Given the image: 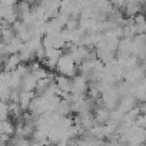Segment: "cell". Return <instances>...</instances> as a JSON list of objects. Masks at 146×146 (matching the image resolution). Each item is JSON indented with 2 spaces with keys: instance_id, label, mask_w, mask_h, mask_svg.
Here are the masks:
<instances>
[{
  "instance_id": "6da1fadb",
  "label": "cell",
  "mask_w": 146,
  "mask_h": 146,
  "mask_svg": "<svg viewBox=\"0 0 146 146\" xmlns=\"http://www.w3.org/2000/svg\"><path fill=\"white\" fill-rule=\"evenodd\" d=\"M57 69L60 70V73L63 76H72V75H75V69H76V64L75 62H73L72 56L67 54V56H62L59 60H57Z\"/></svg>"
}]
</instances>
